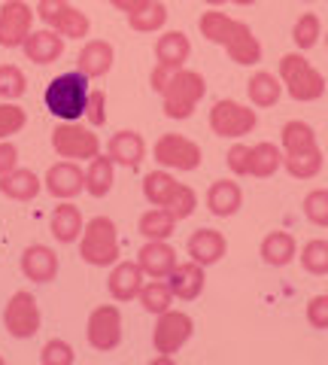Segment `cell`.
Here are the masks:
<instances>
[{
    "label": "cell",
    "instance_id": "6da1fadb",
    "mask_svg": "<svg viewBox=\"0 0 328 365\" xmlns=\"http://www.w3.org/2000/svg\"><path fill=\"white\" fill-rule=\"evenodd\" d=\"M198 28H201V37L210 40L213 46H222L234 64L250 67V64L262 61V43H258L253 28L240 19L219 13V6H210L207 13L201 16Z\"/></svg>",
    "mask_w": 328,
    "mask_h": 365
},
{
    "label": "cell",
    "instance_id": "7a4b0ae2",
    "mask_svg": "<svg viewBox=\"0 0 328 365\" xmlns=\"http://www.w3.org/2000/svg\"><path fill=\"white\" fill-rule=\"evenodd\" d=\"M88 83L92 79L79 71H67L61 76L49 79L46 91H43L46 110L61 122H79L85 116V101H88V88H92Z\"/></svg>",
    "mask_w": 328,
    "mask_h": 365
},
{
    "label": "cell",
    "instance_id": "3957f363",
    "mask_svg": "<svg viewBox=\"0 0 328 365\" xmlns=\"http://www.w3.org/2000/svg\"><path fill=\"white\" fill-rule=\"evenodd\" d=\"M162 95V110L167 119H189L195 107L201 104V98L207 95V79L198 71H189V67H176L171 73V79L164 83V88L158 91Z\"/></svg>",
    "mask_w": 328,
    "mask_h": 365
},
{
    "label": "cell",
    "instance_id": "277c9868",
    "mask_svg": "<svg viewBox=\"0 0 328 365\" xmlns=\"http://www.w3.org/2000/svg\"><path fill=\"white\" fill-rule=\"evenodd\" d=\"M277 76L282 83V91L292 101H298V104H313V101H319L325 95V76L301 52L282 55Z\"/></svg>",
    "mask_w": 328,
    "mask_h": 365
},
{
    "label": "cell",
    "instance_id": "5b68a950",
    "mask_svg": "<svg viewBox=\"0 0 328 365\" xmlns=\"http://www.w3.org/2000/svg\"><path fill=\"white\" fill-rule=\"evenodd\" d=\"M79 259L92 268H112L119 262V228L110 216H95L83 225Z\"/></svg>",
    "mask_w": 328,
    "mask_h": 365
},
{
    "label": "cell",
    "instance_id": "8992f818",
    "mask_svg": "<svg viewBox=\"0 0 328 365\" xmlns=\"http://www.w3.org/2000/svg\"><path fill=\"white\" fill-rule=\"evenodd\" d=\"M33 16H40V21L55 34H61L64 40H85L92 31V21L83 9L70 6V0H40Z\"/></svg>",
    "mask_w": 328,
    "mask_h": 365
},
{
    "label": "cell",
    "instance_id": "52a82bcc",
    "mask_svg": "<svg viewBox=\"0 0 328 365\" xmlns=\"http://www.w3.org/2000/svg\"><path fill=\"white\" fill-rule=\"evenodd\" d=\"M255 125H258V113L240 104V101H216L210 110V131L216 137L240 140V137L253 134Z\"/></svg>",
    "mask_w": 328,
    "mask_h": 365
},
{
    "label": "cell",
    "instance_id": "ba28073f",
    "mask_svg": "<svg viewBox=\"0 0 328 365\" xmlns=\"http://www.w3.org/2000/svg\"><path fill=\"white\" fill-rule=\"evenodd\" d=\"M52 150L61 158H70V162H76V158L79 162H88V158H95L100 153V140L85 125L61 122V125H55V131H52Z\"/></svg>",
    "mask_w": 328,
    "mask_h": 365
},
{
    "label": "cell",
    "instance_id": "9c48e42d",
    "mask_svg": "<svg viewBox=\"0 0 328 365\" xmlns=\"http://www.w3.org/2000/svg\"><path fill=\"white\" fill-rule=\"evenodd\" d=\"M122 335H125V326H122V311L116 304H97L92 314H88L85 323V338L92 350L97 353H110L122 344Z\"/></svg>",
    "mask_w": 328,
    "mask_h": 365
},
{
    "label": "cell",
    "instance_id": "30bf717a",
    "mask_svg": "<svg viewBox=\"0 0 328 365\" xmlns=\"http://www.w3.org/2000/svg\"><path fill=\"white\" fill-rule=\"evenodd\" d=\"M191 332H195V319H191L186 311H174V307H167L164 314H158V323L152 329L155 353L174 356V353H179L189 344Z\"/></svg>",
    "mask_w": 328,
    "mask_h": 365
},
{
    "label": "cell",
    "instance_id": "8fae6325",
    "mask_svg": "<svg viewBox=\"0 0 328 365\" xmlns=\"http://www.w3.org/2000/svg\"><path fill=\"white\" fill-rule=\"evenodd\" d=\"M152 158L167 170H198L203 153L195 140L183 134H162L152 146Z\"/></svg>",
    "mask_w": 328,
    "mask_h": 365
},
{
    "label": "cell",
    "instance_id": "7c38bea8",
    "mask_svg": "<svg viewBox=\"0 0 328 365\" xmlns=\"http://www.w3.org/2000/svg\"><path fill=\"white\" fill-rule=\"evenodd\" d=\"M40 323H43V317H40V304L37 299L28 292V289H18L13 292V299L6 302L4 307V326H6V332L18 338V341H25V338H33L40 332Z\"/></svg>",
    "mask_w": 328,
    "mask_h": 365
},
{
    "label": "cell",
    "instance_id": "4fadbf2b",
    "mask_svg": "<svg viewBox=\"0 0 328 365\" xmlns=\"http://www.w3.org/2000/svg\"><path fill=\"white\" fill-rule=\"evenodd\" d=\"M33 31V9L25 0H6L0 6V46L4 49H21L25 37Z\"/></svg>",
    "mask_w": 328,
    "mask_h": 365
},
{
    "label": "cell",
    "instance_id": "5bb4252c",
    "mask_svg": "<svg viewBox=\"0 0 328 365\" xmlns=\"http://www.w3.org/2000/svg\"><path fill=\"white\" fill-rule=\"evenodd\" d=\"M43 189L58 201H70L79 195V192H85V170L76 162H70V158L55 162L46 170V177H43Z\"/></svg>",
    "mask_w": 328,
    "mask_h": 365
},
{
    "label": "cell",
    "instance_id": "9a60e30c",
    "mask_svg": "<svg viewBox=\"0 0 328 365\" xmlns=\"http://www.w3.org/2000/svg\"><path fill=\"white\" fill-rule=\"evenodd\" d=\"M186 253L191 262L210 268V265H216V262L225 259L228 241H225V235L216 232V228H198V232H191V237L186 241Z\"/></svg>",
    "mask_w": 328,
    "mask_h": 365
},
{
    "label": "cell",
    "instance_id": "2e32d148",
    "mask_svg": "<svg viewBox=\"0 0 328 365\" xmlns=\"http://www.w3.org/2000/svg\"><path fill=\"white\" fill-rule=\"evenodd\" d=\"M167 287H171L174 299L179 302H195L201 299L203 287H207V274H203V265H198V262H176L174 271L167 274Z\"/></svg>",
    "mask_w": 328,
    "mask_h": 365
},
{
    "label": "cell",
    "instance_id": "e0dca14e",
    "mask_svg": "<svg viewBox=\"0 0 328 365\" xmlns=\"http://www.w3.org/2000/svg\"><path fill=\"white\" fill-rule=\"evenodd\" d=\"M21 274L33 283H52L55 274H58L61 262H58V253L46 244H31L21 250Z\"/></svg>",
    "mask_w": 328,
    "mask_h": 365
},
{
    "label": "cell",
    "instance_id": "ac0fdd59",
    "mask_svg": "<svg viewBox=\"0 0 328 365\" xmlns=\"http://www.w3.org/2000/svg\"><path fill=\"white\" fill-rule=\"evenodd\" d=\"M107 155L112 158L116 165L122 168H128V170H137L143 165V158H146V140H143V134L140 131H116L110 137V143H107Z\"/></svg>",
    "mask_w": 328,
    "mask_h": 365
},
{
    "label": "cell",
    "instance_id": "d6986e66",
    "mask_svg": "<svg viewBox=\"0 0 328 365\" xmlns=\"http://www.w3.org/2000/svg\"><path fill=\"white\" fill-rule=\"evenodd\" d=\"M137 265L149 280H164L176 265V250L167 241H146L137 253Z\"/></svg>",
    "mask_w": 328,
    "mask_h": 365
},
{
    "label": "cell",
    "instance_id": "ffe728a7",
    "mask_svg": "<svg viewBox=\"0 0 328 365\" xmlns=\"http://www.w3.org/2000/svg\"><path fill=\"white\" fill-rule=\"evenodd\" d=\"M143 283H146V274L140 271L137 262H116L107 277V289L116 302H134Z\"/></svg>",
    "mask_w": 328,
    "mask_h": 365
},
{
    "label": "cell",
    "instance_id": "44dd1931",
    "mask_svg": "<svg viewBox=\"0 0 328 365\" xmlns=\"http://www.w3.org/2000/svg\"><path fill=\"white\" fill-rule=\"evenodd\" d=\"M21 49H25L28 61H33V64H55L64 55V37L55 34L52 28H40V31L28 34Z\"/></svg>",
    "mask_w": 328,
    "mask_h": 365
},
{
    "label": "cell",
    "instance_id": "7402d4cb",
    "mask_svg": "<svg viewBox=\"0 0 328 365\" xmlns=\"http://www.w3.org/2000/svg\"><path fill=\"white\" fill-rule=\"evenodd\" d=\"M112 61H116V49H112V43L107 40H88L83 46V52H79L76 58V71L85 73L88 79H100L112 71Z\"/></svg>",
    "mask_w": 328,
    "mask_h": 365
},
{
    "label": "cell",
    "instance_id": "603a6c76",
    "mask_svg": "<svg viewBox=\"0 0 328 365\" xmlns=\"http://www.w3.org/2000/svg\"><path fill=\"white\" fill-rule=\"evenodd\" d=\"M243 207V189L234 180H216L207 189V210L219 220H228Z\"/></svg>",
    "mask_w": 328,
    "mask_h": 365
},
{
    "label": "cell",
    "instance_id": "cb8c5ba5",
    "mask_svg": "<svg viewBox=\"0 0 328 365\" xmlns=\"http://www.w3.org/2000/svg\"><path fill=\"white\" fill-rule=\"evenodd\" d=\"M258 256H262V262H265V265H270V268H286L289 262L298 256L295 235H289V232H268L262 237V247H258Z\"/></svg>",
    "mask_w": 328,
    "mask_h": 365
},
{
    "label": "cell",
    "instance_id": "d4e9b609",
    "mask_svg": "<svg viewBox=\"0 0 328 365\" xmlns=\"http://www.w3.org/2000/svg\"><path fill=\"white\" fill-rule=\"evenodd\" d=\"M191 55V43L183 31H164L155 43V64H164V67H186Z\"/></svg>",
    "mask_w": 328,
    "mask_h": 365
},
{
    "label": "cell",
    "instance_id": "484cf974",
    "mask_svg": "<svg viewBox=\"0 0 328 365\" xmlns=\"http://www.w3.org/2000/svg\"><path fill=\"white\" fill-rule=\"evenodd\" d=\"M43 189V180L28 168H13L9 174L0 177V192L13 201H33Z\"/></svg>",
    "mask_w": 328,
    "mask_h": 365
},
{
    "label": "cell",
    "instance_id": "4316f807",
    "mask_svg": "<svg viewBox=\"0 0 328 365\" xmlns=\"http://www.w3.org/2000/svg\"><path fill=\"white\" fill-rule=\"evenodd\" d=\"M49 225H52V235L58 244H73V241H79V235H83L85 220H83V213H79L76 204L61 201L58 207L52 210Z\"/></svg>",
    "mask_w": 328,
    "mask_h": 365
},
{
    "label": "cell",
    "instance_id": "83f0119b",
    "mask_svg": "<svg viewBox=\"0 0 328 365\" xmlns=\"http://www.w3.org/2000/svg\"><path fill=\"white\" fill-rule=\"evenodd\" d=\"M112 182H116V162L110 155H95L88 158V170H85V192L92 198H104L112 192Z\"/></svg>",
    "mask_w": 328,
    "mask_h": 365
},
{
    "label": "cell",
    "instance_id": "f1b7e54d",
    "mask_svg": "<svg viewBox=\"0 0 328 365\" xmlns=\"http://www.w3.org/2000/svg\"><path fill=\"white\" fill-rule=\"evenodd\" d=\"M246 95H250L253 107L268 110L282 98V83H280V76H274L270 71H258L250 76V83H246Z\"/></svg>",
    "mask_w": 328,
    "mask_h": 365
},
{
    "label": "cell",
    "instance_id": "f546056e",
    "mask_svg": "<svg viewBox=\"0 0 328 365\" xmlns=\"http://www.w3.org/2000/svg\"><path fill=\"white\" fill-rule=\"evenodd\" d=\"M280 168H282V150L277 143L262 140V143L250 146V177L268 180V177H274Z\"/></svg>",
    "mask_w": 328,
    "mask_h": 365
},
{
    "label": "cell",
    "instance_id": "4dcf8cb0",
    "mask_svg": "<svg viewBox=\"0 0 328 365\" xmlns=\"http://www.w3.org/2000/svg\"><path fill=\"white\" fill-rule=\"evenodd\" d=\"M137 232L146 237V241H167V237L176 232V220L167 207H152L140 216Z\"/></svg>",
    "mask_w": 328,
    "mask_h": 365
},
{
    "label": "cell",
    "instance_id": "1f68e13d",
    "mask_svg": "<svg viewBox=\"0 0 328 365\" xmlns=\"http://www.w3.org/2000/svg\"><path fill=\"white\" fill-rule=\"evenodd\" d=\"M322 165H325V155H322L319 146H313V150H304V153L282 155V168H286L289 177H295V180H313V177H319Z\"/></svg>",
    "mask_w": 328,
    "mask_h": 365
},
{
    "label": "cell",
    "instance_id": "d6a6232c",
    "mask_svg": "<svg viewBox=\"0 0 328 365\" xmlns=\"http://www.w3.org/2000/svg\"><path fill=\"white\" fill-rule=\"evenodd\" d=\"M282 155H289V153H304V150H313V146H319V140H316V131H313V125L307 122H301V119H292L282 125Z\"/></svg>",
    "mask_w": 328,
    "mask_h": 365
},
{
    "label": "cell",
    "instance_id": "836d02e7",
    "mask_svg": "<svg viewBox=\"0 0 328 365\" xmlns=\"http://www.w3.org/2000/svg\"><path fill=\"white\" fill-rule=\"evenodd\" d=\"M174 189H176V177L167 168L152 170V174L143 177V198L149 201L152 207H164V204L171 201Z\"/></svg>",
    "mask_w": 328,
    "mask_h": 365
},
{
    "label": "cell",
    "instance_id": "e575fe53",
    "mask_svg": "<svg viewBox=\"0 0 328 365\" xmlns=\"http://www.w3.org/2000/svg\"><path fill=\"white\" fill-rule=\"evenodd\" d=\"M137 299H140L146 314L158 317V314H164L167 307L174 304V292H171V287H167L164 280H149V283H143V287H140Z\"/></svg>",
    "mask_w": 328,
    "mask_h": 365
},
{
    "label": "cell",
    "instance_id": "d590c367",
    "mask_svg": "<svg viewBox=\"0 0 328 365\" xmlns=\"http://www.w3.org/2000/svg\"><path fill=\"white\" fill-rule=\"evenodd\" d=\"M301 268L313 274V277H325L328 274V241L325 237H313L301 247Z\"/></svg>",
    "mask_w": 328,
    "mask_h": 365
},
{
    "label": "cell",
    "instance_id": "8d00e7d4",
    "mask_svg": "<svg viewBox=\"0 0 328 365\" xmlns=\"http://www.w3.org/2000/svg\"><path fill=\"white\" fill-rule=\"evenodd\" d=\"M128 25H131V31H137V34H155V31H162L167 25V6L162 4V0H152L146 9L128 16Z\"/></svg>",
    "mask_w": 328,
    "mask_h": 365
},
{
    "label": "cell",
    "instance_id": "74e56055",
    "mask_svg": "<svg viewBox=\"0 0 328 365\" xmlns=\"http://www.w3.org/2000/svg\"><path fill=\"white\" fill-rule=\"evenodd\" d=\"M319 37H322V21H319V16H316V13H304L295 21V28H292V40H295L298 52L313 49V46L319 43Z\"/></svg>",
    "mask_w": 328,
    "mask_h": 365
},
{
    "label": "cell",
    "instance_id": "f35d334b",
    "mask_svg": "<svg viewBox=\"0 0 328 365\" xmlns=\"http://www.w3.org/2000/svg\"><path fill=\"white\" fill-rule=\"evenodd\" d=\"M28 91V79L16 64H0V101H18Z\"/></svg>",
    "mask_w": 328,
    "mask_h": 365
},
{
    "label": "cell",
    "instance_id": "ab89813d",
    "mask_svg": "<svg viewBox=\"0 0 328 365\" xmlns=\"http://www.w3.org/2000/svg\"><path fill=\"white\" fill-rule=\"evenodd\" d=\"M164 207L174 213V220H176V222L189 220V216L195 213V207H198V195H195V189L186 186V182H176L174 195H171V201H167Z\"/></svg>",
    "mask_w": 328,
    "mask_h": 365
},
{
    "label": "cell",
    "instance_id": "60d3db41",
    "mask_svg": "<svg viewBox=\"0 0 328 365\" xmlns=\"http://www.w3.org/2000/svg\"><path fill=\"white\" fill-rule=\"evenodd\" d=\"M25 125H28L25 107L13 104V101H4V104H0V140H9V137L18 134Z\"/></svg>",
    "mask_w": 328,
    "mask_h": 365
},
{
    "label": "cell",
    "instance_id": "b9f144b4",
    "mask_svg": "<svg viewBox=\"0 0 328 365\" xmlns=\"http://www.w3.org/2000/svg\"><path fill=\"white\" fill-rule=\"evenodd\" d=\"M304 216L313 222V225H319V228H328V189H313L304 195Z\"/></svg>",
    "mask_w": 328,
    "mask_h": 365
},
{
    "label": "cell",
    "instance_id": "7bdbcfd3",
    "mask_svg": "<svg viewBox=\"0 0 328 365\" xmlns=\"http://www.w3.org/2000/svg\"><path fill=\"white\" fill-rule=\"evenodd\" d=\"M40 362H43V365H73V362H76V353H73V347L67 344V341L52 338V341H46V344H43Z\"/></svg>",
    "mask_w": 328,
    "mask_h": 365
},
{
    "label": "cell",
    "instance_id": "ee69618b",
    "mask_svg": "<svg viewBox=\"0 0 328 365\" xmlns=\"http://www.w3.org/2000/svg\"><path fill=\"white\" fill-rule=\"evenodd\" d=\"M88 125H104L107 122V91L104 88H88V101H85V116Z\"/></svg>",
    "mask_w": 328,
    "mask_h": 365
},
{
    "label": "cell",
    "instance_id": "f6af8a7d",
    "mask_svg": "<svg viewBox=\"0 0 328 365\" xmlns=\"http://www.w3.org/2000/svg\"><path fill=\"white\" fill-rule=\"evenodd\" d=\"M225 162H228V170L234 177H250V146L234 143L228 150V155H225Z\"/></svg>",
    "mask_w": 328,
    "mask_h": 365
},
{
    "label": "cell",
    "instance_id": "bcb514c9",
    "mask_svg": "<svg viewBox=\"0 0 328 365\" xmlns=\"http://www.w3.org/2000/svg\"><path fill=\"white\" fill-rule=\"evenodd\" d=\"M307 323L319 332L328 329V295H313L307 302Z\"/></svg>",
    "mask_w": 328,
    "mask_h": 365
},
{
    "label": "cell",
    "instance_id": "7dc6e473",
    "mask_svg": "<svg viewBox=\"0 0 328 365\" xmlns=\"http://www.w3.org/2000/svg\"><path fill=\"white\" fill-rule=\"evenodd\" d=\"M13 168H18V150H16V143L0 140V177L9 174Z\"/></svg>",
    "mask_w": 328,
    "mask_h": 365
},
{
    "label": "cell",
    "instance_id": "c3c4849f",
    "mask_svg": "<svg viewBox=\"0 0 328 365\" xmlns=\"http://www.w3.org/2000/svg\"><path fill=\"white\" fill-rule=\"evenodd\" d=\"M171 73H174V67H164V64H155V67H152V73H149V86H152L155 95L164 88V83L171 79Z\"/></svg>",
    "mask_w": 328,
    "mask_h": 365
},
{
    "label": "cell",
    "instance_id": "681fc988",
    "mask_svg": "<svg viewBox=\"0 0 328 365\" xmlns=\"http://www.w3.org/2000/svg\"><path fill=\"white\" fill-rule=\"evenodd\" d=\"M110 6H116L119 13H125V16H134V13H140V9H146L152 4V0H107Z\"/></svg>",
    "mask_w": 328,
    "mask_h": 365
},
{
    "label": "cell",
    "instance_id": "f907efd6",
    "mask_svg": "<svg viewBox=\"0 0 328 365\" xmlns=\"http://www.w3.org/2000/svg\"><path fill=\"white\" fill-rule=\"evenodd\" d=\"M228 4H237V6H253L255 0H228Z\"/></svg>",
    "mask_w": 328,
    "mask_h": 365
},
{
    "label": "cell",
    "instance_id": "816d5d0a",
    "mask_svg": "<svg viewBox=\"0 0 328 365\" xmlns=\"http://www.w3.org/2000/svg\"><path fill=\"white\" fill-rule=\"evenodd\" d=\"M207 6H222V4H228V0H203Z\"/></svg>",
    "mask_w": 328,
    "mask_h": 365
},
{
    "label": "cell",
    "instance_id": "f5cc1de1",
    "mask_svg": "<svg viewBox=\"0 0 328 365\" xmlns=\"http://www.w3.org/2000/svg\"><path fill=\"white\" fill-rule=\"evenodd\" d=\"M325 46H328V34H325Z\"/></svg>",
    "mask_w": 328,
    "mask_h": 365
},
{
    "label": "cell",
    "instance_id": "db71d44e",
    "mask_svg": "<svg viewBox=\"0 0 328 365\" xmlns=\"http://www.w3.org/2000/svg\"><path fill=\"white\" fill-rule=\"evenodd\" d=\"M0 365H4V356H0Z\"/></svg>",
    "mask_w": 328,
    "mask_h": 365
},
{
    "label": "cell",
    "instance_id": "11a10c76",
    "mask_svg": "<svg viewBox=\"0 0 328 365\" xmlns=\"http://www.w3.org/2000/svg\"><path fill=\"white\" fill-rule=\"evenodd\" d=\"M304 4H310V0H304Z\"/></svg>",
    "mask_w": 328,
    "mask_h": 365
}]
</instances>
